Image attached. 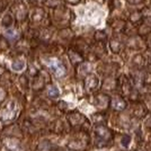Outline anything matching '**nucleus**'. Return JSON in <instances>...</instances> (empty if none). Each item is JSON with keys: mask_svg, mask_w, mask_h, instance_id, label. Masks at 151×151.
Here are the masks:
<instances>
[{"mask_svg": "<svg viewBox=\"0 0 151 151\" xmlns=\"http://www.w3.org/2000/svg\"><path fill=\"white\" fill-rule=\"evenodd\" d=\"M46 64L50 68L51 71L59 78H61V77L65 75V68L63 67L62 62L60 60H58L55 58H52V59H49L46 61Z\"/></svg>", "mask_w": 151, "mask_h": 151, "instance_id": "4", "label": "nucleus"}, {"mask_svg": "<svg viewBox=\"0 0 151 151\" xmlns=\"http://www.w3.org/2000/svg\"><path fill=\"white\" fill-rule=\"evenodd\" d=\"M68 121H69V123L73 127H82V129H85V125L89 127V123L87 119L82 114L78 113V112L70 113L68 115Z\"/></svg>", "mask_w": 151, "mask_h": 151, "instance_id": "3", "label": "nucleus"}, {"mask_svg": "<svg viewBox=\"0 0 151 151\" xmlns=\"http://www.w3.org/2000/svg\"><path fill=\"white\" fill-rule=\"evenodd\" d=\"M47 96H50L52 98H57L59 97V95H60V90L58 88L57 86H50L49 88H47Z\"/></svg>", "mask_w": 151, "mask_h": 151, "instance_id": "10", "label": "nucleus"}, {"mask_svg": "<svg viewBox=\"0 0 151 151\" xmlns=\"http://www.w3.org/2000/svg\"><path fill=\"white\" fill-rule=\"evenodd\" d=\"M52 131L55 133H62L64 132V125L61 122H58V123H54V126L52 127Z\"/></svg>", "mask_w": 151, "mask_h": 151, "instance_id": "13", "label": "nucleus"}, {"mask_svg": "<svg viewBox=\"0 0 151 151\" xmlns=\"http://www.w3.org/2000/svg\"><path fill=\"white\" fill-rule=\"evenodd\" d=\"M14 115H15V104L13 101H9L0 111V120L2 123H8L14 119Z\"/></svg>", "mask_w": 151, "mask_h": 151, "instance_id": "5", "label": "nucleus"}, {"mask_svg": "<svg viewBox=\"0 0 151 151\" xmlns=\"http://www.w3.org/2000/svg\"><path fill=\"white\" fill-rule=\"evenodd\" d=\"M97 85H98V79L95 77V76H89L86 78V86H87V88L89 90H93L97 87Z\"/></svg>", "mask_w": 151, "mask_h": 151, "instance_id": "9", "label": "nucleus"}, {"mask_svg": "<svg viewBox=\"0 0 151 151\" xmlns=\"http://www.w3.org/2000/svg\"><path fill=\"white\" fill-rule=\"evenodd\" d=\"M145 127H147V129L151 130V114L147 117V119H145Z\"/></svg>", "mask_w": 151, "mask_h": 151, "instance_id": "15", "label": "nucleus"}, {"mask_svg": "<svg viewBox=\"0 0 151 151\" xmlns=\"http://www.w3.org/2000/svg\"><path fill=\"white\" fill-rule=\"evenodd\" d=\"M25 65L26 63L24 60L17 59V60H14L13 62H12V69L14 71H16V72H19V71H23V70L25 69Z\"/></svg>", "mask_w": 151, "mask_h": 151, "instance_id": "8", "label": "nucleus"}, {"mask_svg": "<svg viewBox=\"0 0 151 151\" xmlns=\"http://www.w3.org/2000/svg\"><path fill=\"white\" fill-rule=\"evenodd\" d=\"M147 112H145V109L143 108V106H141V105H139L135 109H134V115H135V117H138V119H142V117H145Z\"/></svg>", "mask_w": 151, "mask_h": 151, "instance_id": "11", "label": "nucleus"}, {"mask_svg": "<svg viewBox=\"0 0 151 151\" xmlns=\"http://www.w3.org/2000/svg\"><path fill=\"white\" fill-rule=\"evenodd\" d=\"M94 133H95V137L97 138V143H98V145H101V147L106 145L113 139V132L108 127L103 125V124H99V125L96 126L94 130Z\"/></svg>", "mask_w": 151, "mask_h": 151, "instance_id": "1", "label": "nucleus"}, {"mask_svg": "<svg viewBox=\"0 0 151 151\" xmlns=\"http://www.w3.org/2000/svg\"><path fill=\"white\" fill-rule=\"evenodd\" d=\"M107 103H108V98L106 96H101H101L96 97V105H98L101 107H105Z\"/></svg>", "mask_w": 151, "mask_h": 151, "instance_id": "12", "label": "nucleus"}, {"mask_svg": "<svg viewBox=\"0 0 151 151\" xmlns=\"http://www.w3.org/2000/svg\"><path fill=\"white\" fill-rule=\"evenodd\" d=\"M6 35H7V36H10V37H13V36H16V34H15L14 32H13V33H12V32H10V31H8V32H7V33H6Z\"/></svg>", "mask_w": 151, "mask_h": 151, "instance_id": "16", "label": "nucleus"}, {"mask_svg": "<svg viewBox=\"0 0 151 151\" xmlns=\"http://www.w3.org/2000/svg\"><path fill=\"white\" fill-rule=\"evenodd\" d=\"M121 143L124 147H129V145L131 143V137L129 134H123L122 139H121Z\"/></svg>", "mask_w": 151, "mask_h": 151, "instance_id": "14", "label": "nucleus"}, {"mask_svg": "<svg viewBox=\"0 0 151 151\" xmlns=\"http://www.w3.org/2000/svg\"><path fill=\"white\" fill-rule=\"evenodd\" d=\"M4 145L8 151H23L22 143L15 138H5Z\"/></svg>", "mask_w": 151, "mask_h": 151, "instance_id": "6", "label": "nucleus"}, {"mask_svg": "<svg viewBox=\"0 0 151 151\" xmlns=\"http://www.w3.org/2000/svg\"><path fill=\"white\" fill-rule=\"evenodd\" d=\"M111 105L115 111L121 112V111H124L126 108V101L122 97H114L111 101Z\"/></svg>", "mask_w": 151, "mask_h": 151, "instance_id": "7", "label": "nucleus"}, {"mask_svg": "<svg viewBox=\"0 0 151 151\" xmlns=\"http://www.w3.org/2000/svg\"><path fill=\"white\" fill-rule=\"evenodd\" d=\"M4 97H5V91H4L2 89H0V101H1Z\"/></svg>", "mask_w": 151, "mask_h": 151, "instance_id": "17", "label": "nucleus"}, {"mask_svg": "<svg viewBox=\"0 0 151 151\" xmlns=\"http://www.w3.org/2000/svg\"><path fill=\"white\" fill-rule=\"evenodd\" d=\"M89 142V139L86 134H78L68 143L70 150H82L85 149Z\"/></svg>", "mask_w": 151, "mask_h": 151, "instance_id": "2", "label": "nucleus"}]
</instances>
